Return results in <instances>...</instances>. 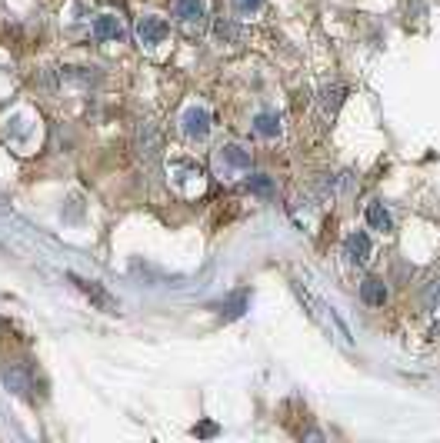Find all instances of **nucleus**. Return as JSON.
Returning <instances> with one entry per match:
<instances>
[{
	"label": "nucleus",
	"instance_id": "obj_6",
	"mask_svg": "<svg viewBox=\"0 0 440 443\" xmlns=\"http://www.w3.org/2000/svg\"><path fill=\"white\" fill-rule=\"evenodd\" d=\"M174 17L187 23V27H201L207 11H203V0H174Z\"/></svg>",
	"mask_w": 440,
	"mask_h": 443
},
{
	"label": "nucleus",
	"instance_id": "obj_12",
	"mask_svg": "<svg viewBox=\"0 0 440 443\" xmlns=\"http://www.w3.org/2000/svg\"><path fill=\"white\" fill-rule=\"evenodd\" d=\"M220 160L230 167V170H250V153L237 143H227L224 150H220Z\"/></svg>",
	"mask_w": 440,
	"mask_h": 443
},
{
	"label": "nucleus",
	"instance_id": "obj_3",
	"mask_svg": "<svg viewBox=\"0 0 440 443\" xmlns=\"http://www.w3.org/2000/svg\"><path fill=\"white\" fill-rule=\"evenodd\" d=\"M184 134L194 140H203L210 134V110H203V107H191V110H184Z\"/></svg>",
	"mask_w": 440,
	"mask_h": 443
},
{
	"label": "nucleus",
	"instance_id": "obj_14",
	"mask_svg": "<svg viewBox=\"0 0 440 443\" xmlns=\"http://www.w3.org/2000/svg\"><path fill=\"white\" fill-rule=\"evenodd\" d=\"M214 34L220 44H237L240 40V27L234 20H227V17H220V20L214 23Z\"/></svg>",
	"mask_w": 440,
	"mask_h": 443
},
{
	"label": "nucleus",
	"instance_id": "obj_9",
	"mask_svg": "<svg viewBox=\"0 0 440 443\" xmlns=\"http://www.w3.org/2000/svg\"><path fill=\"white\" fill-rule=\"evenodd\" d=\"M347 256L354 260V264H367L370 256V237L364 230H354L347 237Z\"/></svg>",
	"mask_w": 440,
	"mask_h": 443
},
{
	"label": "nucleus",
	"instance_id": "obj_16",
	"mask_svg": "<svg viewBox=\"0 0 440 443\" xmlns=\"http://www.w3.org/2000/svg\"><path fill=\"white\" fill-rule=\"evenodd\" d=\"M247 187L257 194V197H274V180H270V177H263V174H250Z\"/></svg>",
	"mask_w": 440,
	"mask_h": 443
},
{
	"label": "nucleus",
	"instance_id": "obj_1",
	"mask_svg": "<svg viewBox=\"0 0 440 443\" xmlns=\"http://www.w3.org/2000/svg\"><path fill=\"white\" fill-rule=\"evenodd\" d=\"M167 34H170V23H167L164 17L147 13V17L137 20V37H141V44L157 47V44H164V40H167Z\"/></svg>",
	"mask_w": 440,
	"mask_h": 443
},
{
	"label": "nucleus",
	"instance_id": "obj_13",
	"mask_svg": "<svg viewBox=\"0 0 440 443\" xmlns=\"http://www.w3.org/2000/svg\"><path fill=\"white\" fill-rule=\"evenodd\" d=\"M247 303H250V293L247 290L230 293V297L224 300V307H220V317H224V320H237V317L247 310Z\"/></svg>",
	"mask_w": 440,
	"mask_h": 443
},
{
	"label": "nucleus",
	"instance_id": "obj_7",
	"mask_svg": "<svg viewBox=\"0 0 440 443\" xmlns=\"http://www.w3.org/2000/svg\"><path fill=\"white\" fill-rule=\"evenodd\" d=\"M360 300L367 307H383L387 303V283L381 277H367L360 283Z\"/></svg>",
	"mask_w": 440,
	"mask_h": 443
},
{
	"label": "nucleus",
	"instance_id": "obj_11",
	"mask_svg": "<svg viewBox=\"0 0 440 443\" xmlns=\"http://www.w3.org/2000/svg\"><path fill=\"white\" fill-rule=\"evenodd\" d=\"M367 223L374 227V230H381V233H391V230H393L391 213H387V207H383L381 200H374V203H367Z\"/></svg>",
	"mask_w": 440,
	"mask_h": 443
},
{
	"label": "nucleus",
	"instance_id": "obj_17",
	"mask_svg": "<svg viewBox=\"0 0 440 443\" xmlns=\"http://www.w3.org/2000/svg\"><path fill=\"white\" fill-rule=\"evenodd\" d=\"M263 7V0H234V11L237 13H257Z\"/></svg>",
	"mask_w": 440,
	"mask_h": 443
},
{
	"label": "nucleus",
	"instance_id": "obj_10",
	"mask_svg": "<svg viewBox=\"0 0 440 443\" xmlns=\"http://www.w3.org/2000/svg\"><path fill=\"white\" fill-rule=\"evenodd\" d=\"M4 384H7V390H13V394H27V390H30V370H27V363H13L11 370L4 373Z\"/></svg>",
	"mask_w": 440,
	"mask_h": 443
},
{
	"label": "nucleus",
	"instance_id": "obj_4",
	"mask_svg": "<svg viewBox=\"0 0 440 443\" xmlns=\"http://www.w3.org/2000/svg\"><path fill=\"white\" fill-rule=\"evenodd\" d=\"M71 283H77V290L87 293V297H90V300H94L100 310H114V307H117V300H114V297H110L104 287H97L94 280H83V277H77V273H71Z\"/></svg>",
	"mask_w": 440,
	"mask_h": 443
},
{
	"label": "nucleus",
	"instance_id": "obj_8",
	"mask_svg": "<svg viewBox=\"0 0 440 443\" xmlns=\"http://www.w3.org/2000/svg\"><path fill=\"white\" fill-rule=\"evenodd\" d=\"M94 37L97 40H120L124 37V23L114 13H100L94 20Z\"/></svg>",
	"mask_w": 440,
	"mask_h": 443
},
{
	"label": "nucleus",
	"instance_id": "obj_15",
	"mask_svg": "<svg viewBox=\"0 0 440 443\" xmlns=\"http://www.w3.org/2000/svg\"><path fill=\"white\" fill-rule=\"evenodd\" d=\"M254 130H257L261 137H277V134H280V117L277 114H257Z\"/></svg>",
	"mask_w": 440,
	"mask_h": 443
},
{
	"label": "nucleus",
	"instance_id": "obj_19",
	"mask_svg": "<svg viewBox=\"0 0 440 443\" xmlns=\"http://www.w3.org/2000/svg\"><path fill=\"white\" fill-rule=\"evenodd\" d=\"M427 300L440 303V287H430V290H427Z\"/></svg>",
	"mask_w": 440,
	"mask_h": 443
},
{
	"label": "nucleus",
	"instance_id": "obj_18",
	"mask_svg": "<svg viewBox=\"0 0 440 443\" xmlns=\"http://www.w3.org/2000/svg\"><path fill=\"white\" fill-rule=\"evenodd\" d=\"M214 430H217L214 423H201V427H197V437H210Z\"/></svg>",
	"mask_w": 440,
	"mask_h": 443
},
{
	"label": "nucleus",
	"instance_id": "obj_5",
	"mask_svg": "<svg viewBox=\"0 0 440 443\" xmlns=\"http://www.w3.org/2000/svg\"><path fill=\"white\" fill-rule=\"evenodd\" d=\"M157 153H160V134H157L150 124H141V127H137V157L157 160Z\"/></svg>",
	"mask_w": 440,
	"mask_h": 443
},
{
	"label": "nucleus",
	"instance_id": "obj_2",
	"mask_svg": "<svg viewBox=\"0 0 440 443\" xmlns=\"http://www.w3.org/2000/svg\"><path fill=\"white\" fill-rule=\"evenodd\" d=\"M344 100H347V83H331V87H323L321 97H317V114H321V120H333L337 110L344 107Z\"/></svg>",
	"mask_w": 440,
	"mask_h": 443
}]
</instances>
